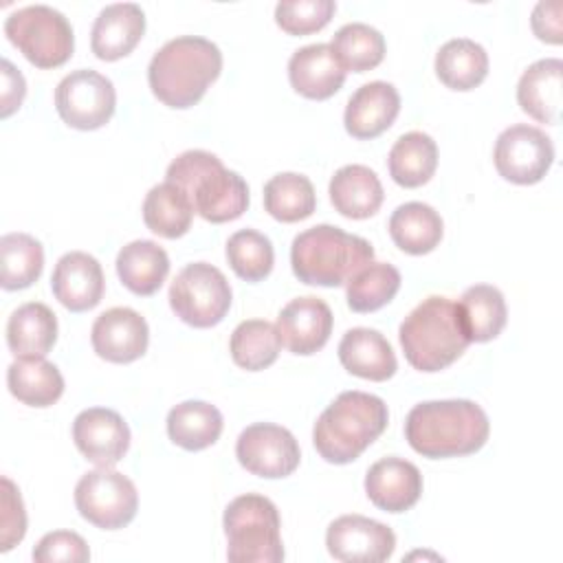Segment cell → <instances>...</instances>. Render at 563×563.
<instances>
[{
  "label": "cell",
  "instance_id": "cell-37",
  "mask_svg": "<svg viewBox=\"0 0 563 563\" xmlns=\"http://www.w3.org/2000/svg\"><path fill=\"white\" fill-rule=\"evenodd\" d=\"M330 48L345 73H365L383 62L385 37L365 22H350L332 35Z\"/></svg>",
  "mask_w": 563,
  "mask_h": 563
},
{
  "label": "cell",
  "instance_id": "cell-25",
  "mask_svg": "<svg viewBox=\"0 0 563 563\" xmlns=\"http://www.w3.org/2000/svg\"><path fill=\"white\" fill-rule=\"evenodd\" d=\"M334 209L352 220L374 216L385 198L383 185L374 169L365 165H345L334 172L328 187Z\"/></svg>",
  "mask_w": 563,
  "mask_h": 563
},
{
  "label": "cell",
  "instance_id": "cell-15",
  "mask_svg": "<svg viewBox=\"0 0 563 563\" xmlns=\"http://www.w3.org/2000/svg\"><path fill=\"white\" fill-rule=\"evenodd\" d=\"M73 440L79 453L97 466H114L130 449L128 422L106 407H90L77 413Z\"/></svg>",
  "mask_w": 563,
  "mask_h": 563
},
{
  "label": "cell",
  "instance_id": "cell-31",
  "mask_svg": "<svg viewBox=\"0 0 563 563\" xmlns=\"http://www.w3.org/2000/svg\"><path fill=\"white\" fill-rule=\"evenodd\" d=\"M9 391L29 407H51L64 394V376L44 356L15 358L7 369Z\"/></svg>",
  "mask_w": 563,
  "mask_h": 563
},
{
  "label": "cell",
  "instance_id": "cell-8",
  "mask_svg": "<svg viewBox=\"0 0 563 563\" xmlns=\"http://www.w3.org/2000/svg\"><path fill=\"white\" fill-rule=\"evenodd\" d=\"M4 35L37 68L66 64L75 48L68 18L48 4H29L9 13Z\"/></svg>",
  "mask_w": 563,
  "mask_h": 563
},
{
  "label": "cell",
  "instance_id": "cell-29",
  "mask_svg": "<svg viewBox=\"0 0 563 563\" xmlns=\"http://www.w3.org/2000/svg\"><path fill=\"white\" fill-rule=\"evenodd\" d=\"M444 233L440 213L424 202H405L389 218V235L394 244L409 255L431 253Z\"/></svg>",
  "mask_w": 563,
  "mask_h": 563
},
{
  "label": "cell",
  "instance_id": "cell-24",
  "mask_svg": "<svg viewBox=\"0 0 563 563\" xmlns=\"http://www.w3.org/2000/svg\"><path fill=\"white\" fill-rule=\"evenodd\" d=\"M336 352L341 365L358 378L383 383L391 378L398 369L391 343L378 330L372 328L347 330L339 341Z\"/></svg>",
  "mask_w": 563,
  "mask_h": 563
},
{
  "label": "cell",
  "instance_id": "cell-10",
  "mask_svg": "<svg viewBox=\"0 0 563 563\" xmlns=\"http://www.w3.org/2000/svg\"><path fill=\"white\" fill-rule=\"evenodd\" d=\"M75 506L92 526L119 530L136 517L139 493L130 477L112 466H99L77 482Z\"/></svg>",
  "mask_w": 563,
  "mask_h": 563
},
{
  "label": "cell",
  "instance_id": "cell-43",
  "mask_svg": "<svg viewBox=\"0 0 563 563\" xmlns=\"http://www.w3.org/2000/svg\"><path fill=\"white\" fill-rule=\"evenodd\" d=\"M26 534V512L18 486L2 477V517H0V552H9Z\"/></svg>",
  "mask_w": 563,
  "mask_h": 563
},
{
  "label": "cell",
  "instance_id": "cell-2",
  "mask_svg": "<svg viewBox=\"0 0 563 563\" xmlns=\"http://www.w3.org/2000/svg\"><path fill=\"white\" fill-rule=\"evenodd\" d=\"M222 70L220 48L200 35L165 42L147 66V81L158 101L185 110L202 99Z\"/></svg>",
  "mask_w": 563,
  "mask_h": 563
},
{
  "label": "cell",
  "instance_id": "cell-21",
  "mask_svg": "<svg viewBox=\"0 0 563 563\" xmlns=\"http://www.w3.org/2000/svg\"><path fill=\"white\" fill-rule=\"evenodd\" d=\"M145 33V13L136 2H114L99 11L90 33V48L103 62H114L134 51Z\"/></svg>",
  "mask_w": 563,
  "mask_h": 563
},
{
  "label": "cell",
  "instance_id": "cell-45",
  "mask_svg": "<svg viewBox=\"0 0 563 563\" xmlns=\"http://www.w3.org/2000/svg\"><path fill=\"white\" fill-rule=\"evenodd\" d=\"M24 95H26V84H24L22 73L9 59H2V108H0V117L7 119L9 114H13L22 106Z\"/></svg>",
  "mask_w": 563,
  "mask_h": 563
},
{
  "label": "cell",
  "instance_id": "cell-9",
  "mask_svg": "<svg viewBox=\"0 0 563 563\" xmlns=\"http://www.w3.org/2000/svg\"><path fill=\"white\" fill-rule=\"evenodd\" d=\"M231 286L220 268L207 262L187 264L169 286L174 314L194 328L218 325L231 308Z\"/></svg>",
  "mask_w": 563,
  "mask_h": 563
},
{
  "label": "cell",
  "instance_id": "cell-33",
  "mask_svg": "<svg viewBox=\"0 0 563 563\" xmlns=\"http://www.w3.org/2000/svg\"><path fill=\"white\" fill-rule=\"evenodd\" d=\"M389 176L400 187L413 189L431 180L438 167V145L424 132H407L396 139L387 156Z\"/></svg>",
  "mask_w": 563,
  "mask_h": 563
},
{
  "label": "cell",
  "instance_id": "cell-20",
  "mask_svg": "<svg viewBox=\"0 0 563 563\" xmlns=\"http://www.w3.org/2000/svg\"><path fill=\"white\" fill-rule=\"evenodd\" d=\"M400 112V95L389 81H369L347 99L343 123L354 139H376L391 128Z\"/></svg>",
  "mask_w": 563,
  "mask_h": 563
},
{
  "label": "cell",
  "instance_id": "cell-7",
  "mask_svg": "<svg viewBox=\"0 0 563 563\" xmlns=\"http://www.w3.org/2000/svg\"><path fill=\"white\" fill-rule=\"evenodd\" d=\"M227 534V559L233 563H279L284 561L282 521L277 506L257 493L235 497L222 517Z\"/></svg>",
  "mask_w": 563,
  "mask_h": 563
},
{
  "label": "cell",
  "instance_id": "cell-36",
  "mask_svg": "<svg viewBox=\"0 0 563 563\" xmlns=\"http://www.w3.org/2000/svg\"><path fill=\"white\" fill-rule=\"evenodd\" d=\"M317 194L308 176L284 172L264 185V209L279 222H299L312 216Z\"/></svg>",
  "mask_w": 563,
  "mask_h": 563
},
{
  "label": "cell",
  "instance_id": "cell-41",
  "mask_svg": "<svg viewBox=\"0 0 563 563\" xmlns=\"http://www.w3.org/2000/svg\"><path fill=\"white\" fill-rule=\"evenodd\" d=\"M334 11V0H282L275 7V22L290 35H308L323 29Z\"/></svg>",
  "mask_w": 563,
  "mask_h": 563
},
{
  "label": "cell",
  "instance_id": "cell-27",
  "mask_svg": "<svg viewBox=\"0 0 563 563\" xmlns=\"http://www.w3.org/2000/svg\"><path fill=\"white\" fill-rule=\"evenodd\" d=\"M169 273V257L163 246L152 240H134L117 255V275L121 284L139 295H154Z\"/></svg>",
  "mask_w": 563,
  "mask_h": 563
},
{
  "label": "cell",
  "instance_id": "cell-44",
  "mask_svg": "<svg viewBox=\"0 0 563 563\" xmlns=\"http://www.w3.org/2000/svg\"><path fill=\"white\" fill-rule=\"evenodd\" d=\"M532 31L539 40L550 44H561L563 29H561V0H541L530 18Z\"/></svg>",
  "mask_w": 563,
  "mask_h": 563
},
{
  "label": "cell",
  "instance_id": "cell-26",
  "mask_svg": "<svg viewBox=\"0 0 563 563\" xmlns=\"http://www.w3.org/2000/svg\"><path fill=\"white\" fill-rule=\"evenodd\" d=\"M57 341V317L42 301L15 308L7 321V345L18 358L46 356Z\"/></svg>",
  "mask_w": 563,
  "mask_h": 563
},
{
  "label": "cell",
  "instance_id": "cell-22",
  "mask_svg": "<svg viewBox=\"0 0 563 563\" xmlns=\"http://www.w3.org/2000/svg\"><path fill=\"white\" fill-rule=\"evenodd\" d=\"M517 101L539 123L556 125L563 101V62L545 57L530 64L517 84Z\"/></svg>",
  "mask_w": 563,
  "mask_h": 563
},
{
  "label": "cell",
  "instance_id": "cell-14",
  "mask_svg": "<svg viewBox=\"0 0 563 563\" xmlns=\"http://www.w3.org/2000/svg\"><path fill=\"white\" fill-rule=\"evenodd\" d=\"M325 545L330 556L343 563H383L396 550V534L376 519L341 515L328 526Z\"/></svg>",
  "mask_w": 563,
  "mask_h": 563
},
{
  "label": "cell",
  "instance_id": "cell-30",
  "mask_svg": "<svg viewBox=\"0 0 563 563\" xmlns=\"http://www.w3.org/2000/svg\"><path fill=\"white\" fill-rule=\"evenodd\" d=\"M222 413L205 400H185L167 413V435L185 451H202L222 433Z\"/></svg>",
  "mask_w": 563,
  "mask_h": 563
},
{
  "label": "cell",
  "instance_id": "cell-11",
  "mask_svg": "<svg viewBox=\"0 0 563 563\" xmlns=\"http://www.w3.org/2000/svg\"><path fill=\"white\" fill-rule=\"evenodd\" d=\"M55 108L66 125L75 130H97L112 119L117 90L106 75L92 68H79L57 84Z\"/></svg>",
  "mask_w": 563,
  "mask_h": 563
},
{
  "label": "cell",
  "instance_id": "cell-19",
  "mask_svg": "<svg viewBox=\"0 0 563 563\" xmlns=\"http://www.w3.org/2000/svg\"><path fill=\"white\" fill-rule=\"evenodd\" d=\"M365 493L376 508L405 512L422 495V475L413 462L389 455L367 468Z\"/></svg>",
  "mask_w": 563,
  "mask_h": 563
},
{
  "label": "cell",
  "instance_id": "cell-39",
  "mask_svg": "<svg viewBox=\"0 0 563 563\" xmlns=\"http://www.w3.org/2000/svg\"><path fill=\"white\" fill-rule=\"evenodd\" d=\"M400 288V271L387 262L365 264L347 282V306L354 312H374L389 303Z\"/></svg>",
  "mask_w": 563,
  "mask_h": 563
},
{
  "label": "cell",
  "instance_id": "cell-3",
  "mask_svg": "<svg viewBox=\"0 0 563 563\" xmlns=\"http://www.w3.org/2000/svg\"><path fill=\"white\" fill-rule=\"evenodd\" d=\"M387 420L383 398L358 389L341 391L314 422V449L330 464L354 462L385 431Z\"/></svg>",
  "mask_w": 563,
  "mask_h": 563
},
{
  "label": "cell",
  "instance_id": "cell-40",
  "mask_svg": "<svg viewBox=\"0 0 563 563\" xmlns=\"http://www.w3.org/2000/svg\"><path fill=\"white\" fill-rule=\"evenodd\" d=\"M227 260L244 282H262L271 275L275 251L271 240L255 229H240L227 242Z\"/></svg>",
  "mask_w": 563,
  "mask_h": 563
},
{
  "label": "cell",
  "instance_id": "cell-5",
  "mask_svg": "<svg viewBox=\"0 0 563 563\" xmlns=\"http://www.w3.org/2000/svg\"><path fill=\"white\" fill-rule=\"evenodd\" d=\"M398 339L405 358L418 372H440L455 363L468 347L457 303L431 295L422 299L400 323Z\"/></svg>",
  "mask_w": 563,
  "mask_h": 563
},
{
  "label": "cell",
  "instance_id": "cell-12",
  "mask_svg": "<svg viewBox=\"0 0 563 563\" xmlns=\"http://www.w3.org/2000/svg\"><path fill=\"white\" fill-rule=\"evenodd\" d=\"M493 161L501 178L517 185H534L550 172L554 145L543 130L517 123L497 136Z\"/></svg>",
  "mask_w": 563,
  "mask_h": 563
},
{
  "label": "cell",
  "instance_id": "cell-38",
  "mask_svg": "<svg viewBox=\"0 0 563 563\" xmlns=\"http://www.w3.org/2000/svg\"><path fill=\"white\" fill-rule=\"evenodd\" d=\"M4 290H22L40 279L44 268V249L40 240L29 233H4L0 238Z\"/></svg>",
  "mask_w": 563,
  "mask_h": 563
},
{
  "label": "cell",
  "instance_id": "cell-4",
  "mask_svg": "<svg viewBox=\"0 0 563 563\" xmlns=\"http://www.w3.org/2000/svg\"><path fill=\"white\" fill-rule=\"evenodd\" d=\"M167 183L180 187L194 211L207 222H229L240 218L249 207L246 180L222 165V161L207 150H187L176 156L165 174Z\"/></svg>",
  "mask_w": 563,
  "mask_h": 563
},
{
  "label": "cell",
  "instance_id": "cell-28",
  "mask_svg": "<svg viewBox=\"0 0 563 563\" xmlns=\"http://www.w3.org/2000/svg\"><path fill=\"white\" fill-rule=\"evenodd\" d=\"M457 312L471 343L493 341L508 319L506 299L501 290L490 284L468 286L457 301Z\"/></svg>",
  "mask_w": 563,
  "mask_h": 563
},
{
  "label": "cell",
  "instance_id": "cell-32",
  "mask_svg": "<svg viewBox=\"0 0 563 563\" xmlns=\"http://www.w3.org/2000/svg\"><path fill=\"white\" fill-rule=\"evenodd\" d=\"M435 75L451 90H473L488 75V53L468 37H453L435 53Z\"/></svg>",
  "mask_w": 563,
  "mask_h": 563
},
{
  "label": "cell",
  "instance_id": "cell-6",
  "mask_svg": "<svg viewBox=\"0 0 563 563\" xmlns=\"http://www.w3.org/2000/svg\"><path fill=\"white\" fill-rule=\"evenodd\" d=\"M374 260L372 244L332 224L301 231L290 246L292 273L308 286H343Z\"/></svg>",
  "mask_w": 563,
  "mask_h": 563
},
{
  "label": "cell",
  "instance_id": "cell-1",
  "mask_svg": "<svg viewBox=\"0 0 563 563\" xmlns=\"http://www.w3.org/2000/svg\"><path fill=\"white\" fill-rule=\"evenodd\" d=\"M488 433L486 411L464 398L418 402L405 420L409 446L429 460L471 455L486 444Z\"/></svg>",
  "mask_w": 563,
  "mask_h": 563
},
{
  "label": "cell",
  "instance_id": "cell-23",
  "mask_svg": "<svg viewBox=\"0 0 563 563\" xmlns=\"http://www.w3.org/2000/svg\"><path fill=\"white\" fill-rule=\"evenodd\" d=\"M290 86L308 99H328L341 90L345 70L334 57L330 44H308L297 48L288 59Z\"/></svg>",
  "mask_w": 563,
  "mask_h": 563
},
{
  "label": "cell",
  "instance_id": "cell-17",
  "mask_svg": "<svg viewBox=\"0 0 563 563\" xmlns=\"http://www.w3.org/2000/svg\"><path fill=\"white\" fill-rule=\"evenodd\" d=\"M332 310L319 297H297L288 301L277 314V332L282 345L292 354H314L319 352L332 334Z\"/></svg>",
  "mask_w": 563,
  "mask_h": 563
},
{
  "label": "cell",
  "instance_id": "cell-18",
  "mask_svg": "<svg viewBox=\"0 0 563 563\" xmlns=\"http://www.w3.org/2000/svg\"><path fill=\"white\" fill-rule=\"evenodd\" d=\"M51 288L64 308L70 312H86L103 297L106 282L101 264L84 251H70L57 260Z\"/></svg>",
  "mask_w": 563,
  "mask_h": 563
},
{
  "label": "cell",
  "instance_id": "cell-16",
  "mask_svg": "<svg viewBox=\"0 0 563 563\" xmlns=\"http://www.w3.org/2000/svg\"><path fill=\"white\" fill-rule=\"evenodd\" d=\"M90 341L97 356L110 363H132L145 354L150 328L136 310L117 306L95 319Z\"/></svg>",
  "mask_w": 563,
  "mask_h": 563
},
{
  "label": "cell",
  "instance_id": "cell-35",
  "mask_svg": "<svg viewBox=\"0 0 563 563\" xmlns=\"http://www.w3.org/2000/svg\"><path fill=\"white\" fill-rule=\"evenodd\" d=\"M231 358L246 372H260L273 365L282 350V336L277 325L264 319L242 321L229 341Z\"/></svg>",
  "mask_w": 563,
  "mask_h": 563
},
{
  "label": "cell",
  "instance_id": "cell-34",
  "mask_svg": "<svg viewBox=\"0 0 563 563\" xmlns=\"http://www.w3.org/2000/svg\"><path fill=\"white\" fill-rule=\"evenodd\" d=\"M194 205L189 196L174 183L154 185L143 200V222L145 227L167 240L185 235L194 220Z\"/></svg>",
  "mask_w": 563,
  "mask_h": 563
},
{
  "label": "cell",
  "instance_id": "cell-13",
  "mask_svg": "<svg viewBox=\"0 0 563 563\" xmlns=\"http://www.w3.org/2000/svg\"><path fill=\"white\" fill-rule=\"evenodd\" d=\"M238 462L253 475L279 479L295 473L301 460L295 435L273 422H255L246 427L235 442Z\"/></svg>",
  "mask_w": 563,
  "mask_h": 563
},
{
  "label": "cell",
  "instance_id": "cell-42",
  "mask_svg": "<svg viewBox=\"0 0 563 563\" xmlns=\"http://www.w3.org/2000/svg\"><path fill=\"white\" fill-rule=\"evenodd\" d=\"M88 559V543L73 530L48 532L33 548V561L37 563H84Z\"/></svg>",
  "mask_w": 563,
  "mask_h": 563
}]
</instances>
